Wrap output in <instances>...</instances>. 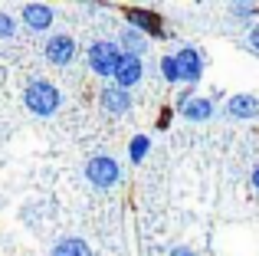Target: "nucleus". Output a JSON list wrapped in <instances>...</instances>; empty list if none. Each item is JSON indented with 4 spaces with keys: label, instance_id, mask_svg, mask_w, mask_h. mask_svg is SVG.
I'll use <instances>...</instances> for the list:
<instances>
[{
    "label": "nucleus",
    "instance_id": "f257e3e1",
    "mask_svg": "<svg viewBox=\"0 0 259 256\" xmlns=\"http://www.w3.org/2000/svg\"><path fill=\"white\" fill-rule=\"evenodd\" d=\"M23 105L33 115L50 118V115H56L59 105H63V92H59L50 79H30L26 89H23Z\"/></svg>",
    "mask_w": 259,
    "mask_h": 256
},
{
    "label": "nucleus",
    "instance_id": "f03ea898",
    "mask_svg": "<svg viewBox=\"0 0 259 256\" xmlns=\"http://www.w3.org/2000/svg\"><path fill=\"white\" fill-rule=\"evenodd\" d=\"M121 56H125V53H121L118 39H95V43H89L85 63H89V69H92L95 76L112 79L115 69H118V63H121Z\"/></svg>",
    "mask_w": 259,
    "mask_h": 256
},
{
    "label": "nucleus",
    "instance_id": "7ed1b4c3",
    "mask_svg": "<svg viewBox=\"0 0 259 256\" xmlns=\"http://www.w3.org/2000/svg\"><path fill=\"white\" fill-rule=\"evenodd\" d=\"M85 181L92 187H99V191H112V187L121 181V164L112 158V154H95V158H89V164H85Z\"/></svg>",
    "mask_w": 259,
    "mask_h": 256
},
{
    "label": "nucleus",
    "instance_id": "20e7f679",
    "mask_svg": "<svg viewBox=\"0 0 259 256\" xmlns=\"http://www.w3.org/2000/svg\"><path fill=\"white\" fill-rule=\"evenodd\" d=\"M125 20H128V26H132V30L145 33V36H158V39L167 36L164 17H161V13H154V10H148V7H128V10H125Z\"/></svg>",
    "mask_w": 259,
    "mask_h": 256
},
{
    "label": "nucleus",
    "instance_id": "39448f33",
    "mask_svg": "<svg viewBox=\"0 0 259 256\" xmlns=\"http://www.w3.org/2000/svg\"><path fill=\"white\" fill-rule=\"evenodd\" d=\"M177 66H181V79L187 86H197L203 79V69H207V59H203V53L197 50V46H181V50L174 53Z\"/></svg>",
    "mask_w": 259,
    "mask_h": 256
},
{
    "label": "nucleus",
    "instance_id": "423d86ee",
    "mask_svg": "<svg viewBox=\"0 0 259 256\" xmlns=\"http://www.w3.org/2000/svg\"><path fill=\"white\" fill-rule=\"evenodd\" d=\"M145 79V59L141 56H121V63H118V69H115V76H112V82L118 86V89H128L132 92L135 86Z\"/></svg>",
    "mask_w": 259,
    "mask_h": 256
},
{
    "label": "nucleus",
    "instance_id": "0eeeda50",
    "mask_svg": "<svg viewBox=\"0 0 259 256\" xmlns=\"http://www.w3.org/2000/svg\"><path fill=\"white\" fill-rule=\"evenodd\" d=\"M43 53H46V59H50L53 66H69L72 59H76V39L66 36V33H56V36L46 39Z\"/></svg>",
    "mask_w": 259,
    "mask_h": 256
},
{
    "label": "nucleus",
    "instance_id": "6e6552de",
    "mask_svg": "<svg viewBox=\"0 0 259 256\" xmlns=\"http://www.w3.org/2000/svg\"><path fill=\"white\" fill-rule=\"evenodd\" d=\"M99 105L108 112V115H125V112H132V92L128 89H118V86H102L99 92Z\"/></svg>",
    "mask_w": 259,
    "mask_h": 256
},
{
    "label": "nucleus",
    "instance_id": "1a4fd4ad",
    "mask_svg": "<svg viewBox=\"0 0 259 256\" xmlns=\"http://www.w3.org/2000/svg\"><path fill=\"white\" fill-rule=\"evenodd\" d=\"M20 20L26 23V30H50L53 20H56V10H53L50 4H23V10H20Z\"/></svg>",
    "mask_w": 259,
    "mask_h": 256
},
{
    "label": "nucleus",
    "instance_id": "9d476101",
    "mask_svg": "<svg viewBox=\"0 0 259 256\" xmlns=\"http://www.w3.org/2000/svg\"><path fill=\"white\" fill-rule=\"evenodd\" d=\"M227 115L236 118V122H249V118H259V99L249 96V92H236V96L227 99Z\"/></svg>",
    "mask_w": 259,
    "mask_h": 256
},
{
    "label": "nucleus",
    "instance_id": "9b49d317",
    "mask_svg": "<svg viewBox=\"0 0 259 256\" xmlns=\"http://www.w3.org/2000/svg\"><path fill=\"white\" fill-rule=\"evenodd\" d=\"M177 112H181L187 122H210L213 112H217V105H213V99H207V96H194L187 105H181Z\"/></svg>",
    "mask_w": 259,
    "mask_h": 256
},
{
    "label": "nucleus",
    "instance_id": "f8f14e48",
    "mask_svg": "<svg viewBox=\"0 0 259 256\" xmlns=\"http://www.w3.org/2000/svg\"><path fill=\"white\" fill-rule=\"evenodd\" d=\"M118 46H121V53H128V56H145L148 53V36L138 33V30H132V26H125L121 36H118Z\"/></svg>",
    "mask_w": 259,
    "mask_h": 256
},
{
    "label": "nucleus",
    "instance_id": "ddd939ff",
    "mask_svg": "<svg viewBox=\"0 0 259 256\" xmlns=\"http://www.w3.org/2000/svg\"><path fill=\"white\" fill-rule=\"evenodd\" d=\"M50 256H92V250H89V243L79 240V237H63L56 246H53Z\"/></svg>",
    "mask_w": 259,
    "mask_h": 256
},
{
    "label": "nucleus",
    "instance_id": "4468645a",
    "mask_svg": "<svg viewBox=\"0 0 259 256\" xmlns=\"http://www.w3.org/2000/svg\"><path fill=\"white\" fill-rule=\"evenodd\" d=\"M148 151H151V138H148V135H135V138L128 141V158H132V164H141V161L148 158Z\"/></svg>",
    "mask_w": 259,
    "mask_h": 256
},
{
    "label": "nucleus",
    "instance_id": "2eb2a0df",
    "mask_svg": "<svg viewBox=\"0 0 259 256\" xmlns=\"http://www.w3.org/2000/svg\"><path fill=\"white\" fill-rule=\"evenodd\" d=\"M161 76H164V82H171V86H177V82H184L181 79V66H177V59H174V53H167V56H161Z\"/></svg>",
    "mask_w": 259,
    "mask_h": 256
},
{
    "label": "nucleus",
    "instance_id": "dca6fc26",
    "mask_svg": "<svg viewBox=\"0 0 259 256\" xmlns=\"http://www.w3.org/2000/svg\"><path fill=\"white\" fill-rule=\"evenodd\" d=\"M13 36H17V20L0 10V39H13Z\"/></svg>",
    "mask_w": 259,
    "mask_h": 256
},
{
    "label": "nucleus",
    "instance_id": "f3484780",
    "mask_svg": "<svg viewBox=\"0 0 259 256\" xmlns=\"http://www.w3.org/2000/svg\"><path fill=\"white\" fill-rule=\"evenodd\" d=\"M230 13H233V20H249L259 13L256 4H230Z\"/></svg>",
    "mask_w": 259,
    "mask_h": 256
},
{
    "label": "nucleus",
    "instance_id": "a211bd4d",
    "mask_svg": "<svg viewBox=\"0 0 259 256\" xmlns=\"http://www.w3.org/2000/svg\"><path fill=\"white\" fill-rule=\"evenodd\" d=\"M246 43H249V50L259 56V23H253V30H249V36H246Z\"/></svg>",
    "mask_w": 259,
    "mask_h": 256
},
{
    "label": "nucleus",
    "instance_id": "6ab92c4d",
    "mask_svg": "<svg viewBox=\"0 0 259 256\" xmlns=\"http://www.w3.org/2000/svg\"><path fill=\"white\" fill-rule=\"evenodd\" d=\"M171 118H174V109H161V115H158V122H154V125H158L161 132H164V128L171 125Z\"/></svg>",
    "mask_w": 259,
    "mask_h": 256
},
{
    "label": "nucleus",
    "instance_id": "aec40b11",
    "mask_svg": "<svg viewBox=\"0 0 259 256\" xmlns=\"http://www.w3.org/2000/svg\"><path fill=\"white\" fill-rule=\"evenodd\" d=\"M167 256H197V253L190 250V246H174V250L167 253Z\"/></svg>",
    "mask_w": 259,
    "mask_h": 256
},
{
    "label": "nucleus",
    "instance_id": "412c9836",
    "mask_svg": "<svg viewBox=\"0 0 259 256\" xmlns=\"http://www.w3.org/2000/svg\"><path fill=\"white\" fill-rule=\"evenodd\" d=\"M249 184H253V191L259 194V164L253 167V174H249Z\"/></svg>",
    "mask_w": 259,
    "mask_h": 256
}]
</instances>
